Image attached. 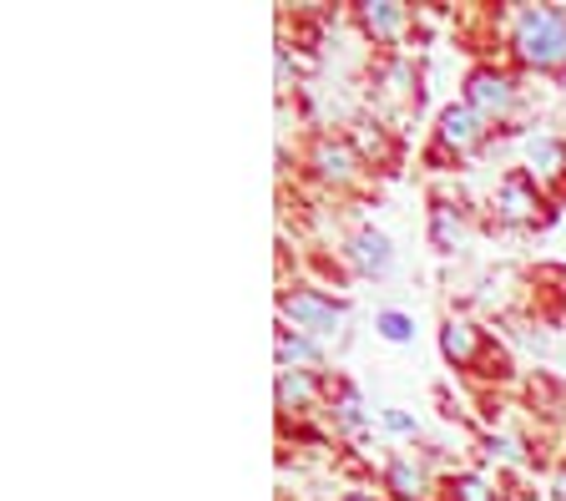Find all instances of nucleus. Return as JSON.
<instances>
[{"label": "nucleus", "mask_w": 566, "mask_h": 501, "mask_svg": "<svg viewBox=\"0 0 566 501\" xmlns=\"http://www.w3.org/2000/svg\"><path fill=\"white\" fill-rule=\"evenodd\" d=\"M511 51L521 66L562 72L566 66V11L562 6H516L511 11Z\"/></svg>", "instance_id": "f257e3e1"}, {"label": "nucleus", "mask_w": 566, "mask_h": 501, "mask_svg": "<svg viewBox=\"0 0 566 501\" xmlns=\"http://www.w3.org/2000/svg\"><path fill=\"white\" fill-rule=\"evenodd\" d=\"M385 487L395 491L400 501H420L424 491H430V477H424V466L410 461V456H389L385 466Z\"/></svg>", "instance_id": "ddd939ff"}, {"label": "nucleus", "mask_w": 566, "mask_h": 501, "mask_svg": "<svg viewBox=\"0 0 566 501\" xmlns=\"http://www.w3.org/2000/svg\"><path fill=\"white\" fill-rule=\"evenodd\" d=\"M354 21H359V31H365L375 46H389V41L405 36V25H410V6H400V0H365V6L354 11Z\"/></svg>", "instance_id": "1a4fd4ad"}, {"label": "nucleus", "mask_w": 566, "mask_h": 501, "mask_svg": "<svg viewBox=\"0 0 566 501\" xmlns=\"http://www.w3.org/2000/svg\"><path fill=\"white\" fill-rule=\"evenodd\" d=\"M308 167H314V178L329 182V188H354V182L369 173L365 153H359L349 137H334V132H324V137L308 143Z\"/></svg>", "instance_id": "f03ea898"}, {"label": "nucleus", "mask_w": 566, "mask_h": 501, "mask_svg": "<svg viewBox=\"0 0 566 501\" xmlns=\"http://www.w3.org/2000/svg\"><path fill=\"white\" fill-rule=\"evenodd\" d=\"M521 157L536 182H566V143L552 132H526L521 137Z\"/></svg>", "instance_id": "6e6552de"}, {"label": "nucleus", "mask_w": 566, "mask_h": 501, "mask_svg": "<svg viewBox=\"0 0 566 501\" xmlns=\"http://www.w3.org/2000/svg\"><path fill=\"white\" fill-rule=\"evenodd\" d=\"M339 501H379V497H369V491H344Z\"/></svg>", "instance_id": "412c9836"}, {"label": "nucleus", "mask_w": 566, "mask_h": 501, "mask_svg": "<svg viewBox=\"0 0 566 501\" xmlns=\"http://www.w3.org/2000/svg\"><path fill=\"white\" fill-rule=\"evenodd\" d=\"M485 137H491V122L475 117L465 102H450L446 112L436 117V147H430V157H471L485 147Z\"/></svg>", "instance_id": "7ed1b4c3"}, {"label": "nucleus", "mask_w": 566, "mask_h": 501, "mask_svg": "<svg viewBox=\"0 0 566 501\" xmlns=\"http://www.w3.org/2000/svg\"><path fill=\"white\" fill-rule=\"evenodd\" d=\"M465 107L485 122L511 117V107H516V76L501 72V66H475L465 76Z\"/></svg>", "instance_id": "39448f33"}, {"label": "nucleus", "mask_w": 566, "mask_h": 501, "mask_svg": "<svg viewBox=\"0 0 566 501\" xmlns=\"http://www.w3.org/2000/svg\"><path fill=\"white\" fill-rule=\"evenodd\" d=\"M344 259L359 279H385L395 269V243L379 233V228H354L349 243H344Z\"/></svg>", "instance_id": "0eeeda50"}, {"label": "nucleus", "mask_w": 566, "mask_h": 501, "mask_svg": "<svg viewBox=\"0 0 566 501\" xmlns=\"http://www.w3.org/2000/svg\"><path fill=\"white\" fill-rule=\"evenodd\" d=\"M552 491H556V501H566V466L556 471V481H552Z\"/></svg>", "instance_id": "aec40b11"}, {"label": "nucleus", "mask_w": 566, "mask_h": 501, "mask_svg": "<svg viewBox=\"0 0 566 501\" xmlns=\"http://www.w3.org/2000/svg\"><path fill=\"white\" fill-rule=\"evenodd\" d=\"M375 330L385 334L389 345H410V340H415V320H410V314H400V310H379L375 314Z\"/></svg>", "instance_id": "dca6fc26"}, {"label": "nucleus", "mask_w": 566, "mask_h": 501, "mask_svg": "<svg viewBox=\"0 0 566 501\" xmlns=\"http://www.w3.org/2000/svg\"><path fill=\"white\" fill-rule=\"evenodd\" d=\"M485 446H491V456H501V461H516L521 446L511 441V436H485Z\"/></svg>", "instance_id": "a211bd4d"}, {"label": "nucleus", "mask_w": 566, "mask_h": 501, "mask_svg": "<svg viewBox=\"0 0 566 501\" xmlns=\"http://www.w3.org/2000/svg\"><path fill=\"white\" fill-rule=\"evenodd\" d=\"M279 310H283V320H294V330L308 334V340H329V334L344 324V304L329 294H318V289H294V294H283Z\"/></svg>", "instance_id": "20e7f679"}, {"label": "nucleus", "mask_w": 566, "mask_h": 501, "mask_svg": "<svg viewBox=\"0 0 566 501\" xmlns=\"http://www.w3.org/2000/svg\"><path fill=\"white\" fill-rule=\"evenodd\" d=\"M542 182L531 178L526 167H516V173H506L501 178V188H495V218L501 223H511V228H526V223H536L542 218Z\"/></svg>", "instance_id": "423d86ee"}, {"label": "nucleus", "mask_w": 566, "mask_h": 501, "mask_svg": "<svg viewBox=\"0 0 566 501\" xmlns=\"http://www.w3.org/2000/svg\"><path fill=\"white\" fill-rule=\"evenodd\" d=\"M450 501H495V491L481 477H450Z\"/></svg>", "instance_id": "f3484780"}, {"label": "nucleus", "mask_w": 566, "mask_h": 501, "mask_svg": "<svg viewBox=\"0 0 566 501\" xmlns=\"http://www.w3.org/2000/svg\"><path fill=\"white\" fill-rule=\"evenodd\" d=\"M375 82H379V96L385 102H420V92H415V61L410 56H385L375 66Z\"/></svg>", "instance_id": "9b49d317"}, {"label": "nucleus", "mask_w": 566, "mask_h": 501, "mask_svg": "<svg viewBox=\"0 0 566 501\" xmlns=\"http://www.w3.org/2000/svg\"><path fill=\"white\" fill-rule=\"evenodd\" d=\"M273 355H279V370H314V365H324V349L298 330L273 334Z\"/></svg>", "instance_id": "f8f14e48"}, {"label": "nucleus", "mask_w": 566, "mask_h": 501, "mask_svg": "<svg viewBox=\"0 0 566 501\" xmlns=\"http://www.w3.org/2000/svg\"><path fill=\"white\" fill-rule=\"evenodd\" d=\"M279 410L294 416V410H308L318 400V385H314V370H279Z\"/></svg>", "instance_id": "4468645a"}, {"label": "nucleus", "mask_w": 566, "mask_h": 501, "mask_svg": "<svg viewBox=\"0 0 566 501\" xmlns=\"http://www.w3.org/2000/svg\"><path fill=\"white\" fill-rule=\"evenodd\" d=\"M485 349V334L475 320H465V314H450L446 324H440V355L455 365V370H471L475 359H481Z\"/></svg>", "instance_id": "9d476101"}, {"label": "nucleus", "mask_w": 566, "mask_h": 501, "mask_svg": "<svg viewBox=\"0 0 566 501\" xmlns=\"http://www.w3.org/2000/svg\"><path fill=\"white\" fill-rule=\"evenodd\" d=\"M430 243H436L440 253H455L460 243H465V213L450 203H436L430 208Z\"/></svg>", "instance_id": "2eb2a0df"}, {"label": "nucleus", "mask_w": 566, "mask_h": 501, "mask_svg": "<svg viewBox=\"0 0 566 501\" xmlns=\"http://www.w3.org/2000/svg\"><path fill=\"white\" fill-rule=\"evenodd\" d=\"M385 426L395 436H415V416H405V410H385Z\"/></svg>", "instance_id": "6ab92c4d"}]
</instances>
